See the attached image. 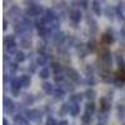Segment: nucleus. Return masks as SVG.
<instances>
[{
    "mask_svg": "<svg viewBox=\"0 0 125 125\" xmlns=\"http://www.w3.org/2000/svg\"><path fill=\"white\" fill-rule=\"evenodd\" d=\"M20 15H21V10H20V8L18 5H13L11 8L9 9V11H8V16L11 20H15V21L21 20L20 19Z\"/></svg>",
    "mask_w": 125,
    "mask_h": 125,
    "instance_id": "9b49d317",
    "label": "nucleus"
},
{
    "mask_svg": "<svg viewBox=\"0 0 125 125\" xmlns=\"http://www.w3.org/2000/svg\"><path fill=\"white\" fill-rule=\"evenodd\" d=\"M10 91H11L13 96H20V89L23 88L21 81H20V78H10Z\"/></svg>",
    "mask_w": 125,
    "mask_h": 125,
    "instance_id": "39448f33",
    "label": "nucleus"
},
{
    "mask_svg": "<svg viewBox=\"0 0 125 125\" xmlns=\"http://www.w3.org/2000/svg\"><path fill=\"white\" fill-rule=\"evenodd\" d=\"M108 119H109L108 113H103V111H99V114H98V120H99V123H100V124H106Z\"/></svg>",
    "mask_w": 125,
    "mask_h": 125,
    "instance_id": "ea45409f",
    "label": "nucleus"
},
{
    "mask_svg": "<svg viewBox=\"0 0 125 125\" xmlns=\"http://www.w3.org/2000/svg\"><path fill=\"white\" fill-rule=\"evenodd\" d=\"M45 125H58V121L55 120V118H53V116H48L46 118V121H45Z\"/></svg>",
    "mask_w": 125,
    "mask_h": 125,
    "instance_id": "de8ad7c7",
    "label": "nucleus"
},
{
    "mask_svg": "<svg viewBox=\"0 0 125 125\" xmlns=\"http://www.w3.org/2000/svg\"><path fill=\"white\" fill-rule=\"evenodd\" d=\"M58 125H69V123H68V120H61L58 123Z\"/></svg>",
    "mask_w": 125,
    "mask_h": 125,
    "instance_id": "603ef678",
    "label": "nucleus"
},
{
    "mask_svg": "<svg viewBox=\"0 0 125 125\" xmlns=\"http://www.w3.org/2000/svg\"><path fill=\"white\" fill-rule=\"evenodd\" d=\"M41 89H43V91L46 94V95H53V93L55 90L54 85L49 81H44L43 84H41Z\"/></svg>",
    "mask_w": 125,
    "mask_h": 125,
    "instance_id": "b1692460",
    "label": "nucleus"
},
{
    "mask_svg": "<svg viewBox=\"0 0 125 125\" xmlns=\"http://www.w3.org/2000/svg\"><path fill=\"white\" fill-rule=\"evenodd\" d=\"M61 86L65 89V91H69V93H70V91H74V89H75L76 85H75L73 81L69 80V81H64V83H62V85H61Z\"/></svg>",
    "mask_w": 125,
    "mask_h": 125,
    "instance_id": "e433bc0d",
    "label": "nucleus"
},
{
    "mask_svg": "<svg viewBox=\"0 0 125 125\" xmlns=\"http://www.w3.org/2000/svg\"><path fill=\"white\" fill-rule=\"evenodd\" d=\"M43 111H40L39 109H26V111L24 113L25 118L29 121H34V123H40L43 119Z\"/></svg>",
    "mask_w": 125,
    "mask_h": 125,
    "instance_id": "7ed1b4c3",
    "label": "nucleus"
},
{
    "mask_svg": "<svg viewBox=\"0 0 125 125\" xmlns=\"http://www.w3.org/2000/svg\"><path fill=\"white\" fill-rule=\"evenodd\" d=\"M19 44H20V46H21L23 49H30L31 44H33V41H31V35H25L23 38H20Z\"/></svg>",
    "mask_w": 125,
    "mask_h": 125,
    "instance_id": "412c9836",
    "label": "nucleus"
},
{
    "mask_svg": "<svg viewBox=\"0 0 125 125\" xmlns=\"http://www.w3.org/2000/svg\"><path fill=\"white\" fill-rule=\"evenodd\" d=\"M13 120H14L15 125H30L29 120L25 118L24 114H16V115H14Z\"/></svg>",
    "mask_w": 125,
    "mask_h": 125,
    "instance_id": "a211bd4d",
    "label": "nucleus"
},
{
    "mask_svg": "<svg viewBox=\"0 0 125 125\" xmlns=\"http://www.w3.org/2000/svg\"><path fill=\"white\" fill-rule=\"evenodd\" d=\"M91 8H93V11L95 15L100 16L101 13H103V9H101V5H100V1H96V0H94L91 3Z\"/></svg>",
    "mask_w": 125,
    "mask_h": 125,
    "instance_id": "c85d7f7f",
    "label": "nucleus"
},
{
    "mask_svg": "<svg viewBox=\"0 0 125 125\" xmlns=\"http://www.w3.org/2000/svg\"><path fill=\"white\" fill-rule=\"evenodd\" d=\"M3 104H4V111H5V114H8V115H13V114L16 111V104L14 103L13 99H10L8 96H4Z\"/></svg>",
    "mask_w": 125,
    "mask_h": 125,
    "instance_id": "0eeeda50",
    "label": "nucleus"
},
{
    "mask_svg": "<svg viewBox=\"0 0 125 125\" xmlns=\"http://www.w3.org/2000/svg\"><path fill=\"white\" fill-rule=\"evenodd\" d=\"M49 60H50L49 54H46V55H38V58L35 59V62H36V65H38V66L46 68V65H48Z\"/></svg>",
    "mask_w": 125,
    "mask_h": 125,
    "instance_id": "aec40b11",
    "label": "nucleus"
},
{
    "mask_svg": "<svg viewBox=\"0 0 125 125\" xmlns=\"http://www.w3.org/2000/svg\"><path fill=\"white\" fill-rule=\"evenodd\" d=\"M25 4L28 5V8L25 9V16L31 18V16H39L41 15L43 16L45 9L43 8V5L36 3V1H25Z\"/></svg>",
    "mask_w": 125,
    "mask_h": 125,
    "instance_id": "f257e3e1",
    "label": "nucleus"
},
{
    "mask_svg": "<svg viewBox=\"0 0 125 125\" xmlns=\"http://www.w3.org/2000/svg\"><path fill=\"white\" fill-rule=\"evenodd\" d=\"M113 84H114V85H115L116 88H119V89H120V88H123V86L125 85V83H124V81H121L120 79H118V78H115V79H114V83H113Z\"/></svg>",
    "mask_w": 125,
    "mask_h": 125,
    "instance_id": "8fccbe9b",
    "label": "nucleus"
},
{
    "mask_svg": "<svg viewBox=\"0 0 125 125\" xmlns=\"http://www.w3.org/2000/svg\"><path fill=\"white\" fill-rule=\"evenodd\" d=\"M84 98V94L81 93H74L69 96V104H80V101Z\"/></svg>",
    "mask_w": 125,
    "mask_h": 125,
    "instance_id": "393cba45",
    "label": "nucleus"
},
{
    "mask_svg": "<svg viewBox=\"0 0 125 125\" xmlns=\"http://www.w3.org/2000/svg\"><path fill=\"white\" fill-rule=\"evenodd\" d=\"M4 45H5V50L6 54L10 55H15L18 53V43L15 40V35H8L4 38Z\"/></svg>",
    "mask_w": 125,
    "mask_h": 125,
    "instance_id": "f03ea898",
    "label": "nucleus"
},
{
    "mask_svg": "<svg viewBox=\"0 0 125 125\" xmlns=\"http://www.w3.org/2000/svg\"><path fill=\"white\" fill-rule=\"evenodd\" d=\"M101 41H103L104 44H106V45H111L114 41H115V36L113 35V31L110 29H108V31H106L105 34H103Z\"/></svg>",
    "mask_w": 125,
    "mask_h": 125,
    "instance_id": "2eb2a0df",
    "label": "nucleus"
},
{
    "mask_svg": "<svg viewBox=\"0 0 125 125\" xmlns=\"http://www.w3.org/2000/svg\"><path fill=\"white\" fill-rule=\"evenodd\" d=\"M80 120H81L83 125H90V123L93 121V115H89V114L84 113V114H83V115H81Z\"/></svg>",
    "mask_w": 125,
    "mask_h": 125,
    "instance_id": "4c0bfd02",
    "label": "nucleus"
},
{
    "mask_svg": "<svg viewBox=\"0 0 125 125\" xmlns=\"http://www.w3.org/2000/svg\"><path fill=\"white\" fill-rule=\"evenodd\" d=\"M116 115H118V119L124 120V118H125V105L119 104L118 108H116Z\"/></svg>",
    "mask_w": 125,
    "mask_h": 125,
    "instance_id": "f704fd0d",
    "label": "nucleus"
},
{
    "mask_svg": "<svg viewBox=\"0 0 125 125\" xmlns=\"http://www.w3.org/2000/svg\"><path fill=\"white\" fill-rule=\"evenodd\" d=\"M76 50H78V54H79L78 56H79L80 59H85V58L88 56V54H89V51H88V49H86V44H83V43L78 44Z\"/></svg>",
    "mask_w": 125,
    "mask_h": 125,
    "instance_id": "4be33fe9",
    "label": "nucleus"
},
{
    "mask_svg": "<svg viewBox=\"0 0 125 125\" xmlns=\"http://www.w3.org/2000/svg\"><path fill=\"white\" fill-rule=\"evenodd\" d=\"M50 76V69L48 68H41L40 71H39V78L43 79L44 81H46V79H49Z\"/></svg>",
    "mask_w": 125,
    "mask_h": 125,
    "instance_id": "473e14b6",
    "label": "nucleus"
},
{
    "mask_svg": "<svg viewBox=\"0 0 125 125\" xmlns=\"http://www.w3.org/2000/svg\"><path fill=\"white\" fill-rule=\"evenodd\" d=\"M6 83H8V74L5 73L4 74V84H6Z\"/></svg>",
    "mask_w": 125,
    "mask_h": 125,
    "instance_id": "5fc2aeb1",
    "label": "nucleus"
},
{
    "mask_svg": "<svg viewBox=\"0 0 125 125\" xmlns=\"http://www.w3.org/2000/svg\"><path fill=\"white\" fill-rule=\"evenodd\" d=\"M50 69H51L54 75H59V74H65L66 68L62 64H60V62H58V61H51L50 62Z\"/></svg>",
    "mask_w": 125,
    "mask_h": 125,
    "instance_id": "f8f14e48",
    "label": "nucleus"
},
{
    "mask_svg": "<svg viewBox=\"0 0 125 125\" xmlns=\"http://www.w3.org/2000/svg\"><path fill=\"white\" fill-rule=\"evenodd\" d=\"M65 94H66L65 89L62 88L61 85H58V86L55 88L54 93H53V96H54L55 100H62V99L65 98Z\"/></svg>",
    "mask_w": 125,
    "mask_h": 125,
    "instance_id": "f3484780",
    "label": "nucleus"
},
{
    "mask_svg": "<svg viewBox=\"0 0 125 125\" xmlns=\"http://www.w3.org/2000/svg\"><path fill=\"white\" fill-rule=\"evenodd\" d=\"M20 81H21V85L23 88H29L31 85V76L29 74H23L21 76H20Z\"/></svg>",
    "mask_w": 125,
    "mask_h": 125,
    "instance_id": "cd10ccee",
    "label": "nucleus"
},
{
    "mask_svg": "<svg viewBox=\"0 0 125 125\" xmlns=\"http://www.w3.org/2000/svg\"><path fill=\"white\" fill-rule=\"evenodd\" d=\"M36 68H38V65H36V62L34 61V62H30V64H29V66H28V70L31 73V74H34V73L36 71Z\"/></svg>",
    "mask_w": 125,
    "mask_h": 125,
    "instance_id": "09e8293b",
    "label": "nucleus"
},
{
    "mask_svg": "<svg viewBox=\"0 0 125 125\" xmlns=\"http://www.w3.org/2000/svg\"><path fill=\"white\" fill-rule=\"evenodd\" d=\"M66 40H68V38H66L65 33L60 30V31H58V33L54 34L53 43H54V45H55L56 48H60V46H64V44L66 43Z\"/></svg>",
    "mask_w": 125,
    "mask_h": 125,
    "instance_id": "1a4fd4ad",
    "label": "nucleus"
},
{
    "mask_svg": "<svg viewBox=\"0 0 125 125\" xmlns=\"http://www.w3.org/2000/svg\"><path fill=\"white\" fill-rule=\"evenodd\" d=\"M76 4H78L79 8L84 9V10H86L88 6H89V1H86V0H80V1H76Z\"/></svg>",
    "mask_w": 125,
    "mask_h": 125,
    "instance_id": "49530a36",
    "label": "nucleus"
},
{
    "mask_svg": "<svg viewBox=\"0 0 125 125\" xmlns=\"http://www.w3.org/2000/svg\"><path fill=\"white\" fill-rule=\"evenodd\" d=\"M3 29L4 30L8 29V21H6V19H4V21H3Z\"/></svg>",
    "mask_w": 125,
    "mask_h": 125,
    "instance_id": "864d4df0",
    "label": "nucleus"
},
{
    "mask_svg": "<svg viewBox=\"0 0 125 125\" xmlns=\"http://www.w3.org/2000/svg\"><path fill=\"white\" fill-rule=\"evenodd\" d=\"M69 114L71 116H78L80 114V105H79V104H70Z\"/></svg>",
    "mask_w": 125,
    "mask_h": 125,
    "instance_id": "2f4dec72",
    "label": "nucleus"
},
{
    "mask_svg": "<svg viewBox=\"0 0 125 125\" xmlns=\"http://www.w3.org/2000/svg\"><path fill=\"white\" fill-rule=\"evenodd\" d=\"M115 78H118V79H120L121 81L125 83V69H119L118 73L115 74Z\"/></svg>",
    "mask_w": 125,
    "mask_h": 125,
    "instance_id": "a18cd8bd",
    "label": "nucleus"
},
{
    "mask_svg": "<svg viewBox=\"0 0 125 125\" xmlns=\"http://www.w3.org/2000/svg\"><path fill=\"white\" fill-rule=\"evenodd\" d=\"M98 125H105V124H100V123H99V124H98Z\"/></svg>",
    "mask_w": 125,
    "mask_h": 125,
    "instance_id": "4d7b16f0",
    "label": "nucleus"
},
{
    "mask_svg": "<svg viewBox=\"0 0 125 125\" xmlns=\"http://www.w3.org/2000/svg\"><path fill=\"white\" fill-rule=\"evenodd\" d=\"M54 81L56 84H62L65 81V74H59V75H54Z\"/></svg>",
    "mask_w": 125,
    "mask_h": 125,
    "instance_id": "c03bdc74",
    "label": "nucleus"
},
{
    "mask_svg": "<svg viewBox=\"0 0 125 125\" xmlns=\"http://www.w3.org/2000/svg\"><path fill=\"white\" fill-rule=\"evenodd\" d=\"M115 58H116V64H118L119 69H125V60H124V56L120 55V54H118V55H115Z\"/></svg>",
    "mask_w": 125,
    "mask_h": 125,
    "instance_id": "a19ab883",
    "label": "nucleus"
},
{
    "mask_svg": "<svg viewBox=\"0 0 125 125\" xmlns=\"http://www.w3.org/2000/svg\"><path fill=\"white\" fill-rule=\"evenodd\" d=\"M100 78L104 83H106V84H110V83H114V79L111 75V71L110 69H101L100 70Z\"/></svg>",
    "mask_w": 125,
    "mask_h": 125,
    "instance_id": "ddd939ff",
    "label": "nucleus"
},
{
    "mask_svg": "<svg viewBox=\"0 0 125 125\" xmlns=\"http://www.w3.org/2000/svg\"><path fill=\"white\" fill-rule=\"evenodd\" d=\"M86 49L89 53H95V50H96V43H95V40L91 39L89 40L88 43H86Z\"/></svg>",
    "mask_w": 125,
    "mask_h": 125,
    "instance_id": "58836bf2",
    "label": "nucleus"
},
{
    "mask_svg": "<svg viewBox=\"0 0 125 125\" xmlns=\"http://www.w3.org/2000/svg\"><path fill=\"white\" fill-rule=\"evenodd\" d=\"M111 109V100H109L106 96L100 99V111L103 113H109Z\"/></svg>",
    "mask_w": 125,
    "mask_h": 125,
    "instance_id": "dca6fc26",
    "label": "nucleus"
},
{
    "mask_svg": "<svg viewBox=\"0 0 125 125\" xmlns=\"http://www.w3.org/2000/svg\"><path fill=\"white\" fill-rule=\"evenodd\" d=\"M8 68H9V73H10V75H11V78L16 74L18 70H19V65H18V62H15V61H10L8 64Z\"/></svg>",
    "mask_w": 125,
    "mask_h": 125,
    "instance_id": "7c9ffc66",
    "label": "nucleus"
},
{
    "mask_svg": "<svg viewBox=\"0 0 125 125\" xmlns=\"http://www.w3.org/2000/svg\"><path fill=\"white\" fill-rule=\"evenodd\" d=\"M100 60L103 64V69H110L113 64V54L110 50H103L100 54Z\"/></svg>",
    "mask_w": 125,
    "mask_h": 125,
    "instance_id": "20e7f679",
    "label": "nucleus"
},
{
    "mask_svg": "<svg viewBox=\"0 0 125 125\" xmlns=\"http://www.w3.org/2000/svg\"><path fill=\"white\" fill-rule=\"evenodd\" d=\"M69 110H70V104L69 103H62L60 105V109H59V115L65 116L66 114H69Z\"/></svg>",
    "mask_w": 125,
    "mask_h": 125,
    "instance_id": "c756f323",
    "label": "nucleus"
},
{
    "mask_svg": "<svg viewBox=\"0 0 125 125\" xmlns=\"http://www.w3.org/2000/svg\"><path fill=\"white\" fill-rule=\"evenodd\" d=\"M35 101H36L35 95H33V94H29V93L23 94V105H25V106H31V105H34Z\"/></svg>",
    "mask_w": 125,
    "mask_h": 125,
    "instance_id": "4468645a",
    "label": "nucleus"
},
{
    "mask_svg": "<svg viewBox=\"0 0 125 125\" xmlns=\"http://www.w3.org/2000/svg\"><path fill=\"white\" fill-rule=\"evenodd\" d=\"M3 125H9V123H8V120H6L5 118L3 119Z\"/></svg>",
    "mask_w": 125,
    "mask_h": 125,
    "instance_id": "6e6d98bb",
    "label": "nucleus"
},
{
    "mask_svg": "<svg viewBox=\"0 0 125 125\" xmlns=\"http://www.w3.org/2000/svg\"><path fill=\"white\" fill-rule=\"evenodd\" d=\"M84 83H85V85H88V86H94L96 84V80H95V78L94 76H88V78H85V80H84Z\"/></svg>",
    "mask_w": 125,
    "mask_h": 125,
    "instance_id": "79ce46f5",
    "label": "nucleus"
},
{
    "mask_svg": "<svg viewBox=\"0 0 125 125\" xmlns=\"http://www.w3.org/2000/svg\"><path fill=\"white\" fill-rule=\"evenodd\" d=\"M104 14H105V16L109 19V20H113L115 19V16H116V9L114 8V6H110V5H108V6H105V9H104Z\"/></svg>",
    "mask_w": 125,
    "mask_h": 125,
    "instance_id": "6ab92c4d",
    "label": "nucleus"
},
{
    "mask_svg": "<svg viewBox=\"0 0 125 125\" xmlns=\"http://www.w3.org/2000/svg\"><path fill=\"white\" fill-rule=\"evenodd\" d=\"M48 44L45 40L41 39L39 43H38V55H46V50H48Z\"/></svg>",
    "mask_w": 125,
    "mask_h": 125,
    "instance_id": "5701e85b",
    "label": "nucleus"
},
{
    "mask_svg": "<svg viewBox=\"0 0 125 125\" xmlns=\"http://www.w3.org/2000/svg\"><path fill=\"white\" fill-rule=\"evenodd\" d=\"M84 73H85L86 78H88V76H94V73H95V68H94V65H91V64H86L85 68H84Z\"/></svg>",
    "mask_w": 125,
    "mask_h": 125,
    "instance_id": "c9c22d12",
    "label": "nucleus"
},
{
    "mask_svg": "<svg viewBox=\"0 0 125 125\" xmlns=\"http://www.w3.org/2000/svg\"><path fill=\"white\" fill-rule=\"evenodd\" d=\"M68 48H71V46H78V40H76V38L75 36H70V38H68Z\"/></svg>",
    "mask_w": 125,
    "mask_h": 125,
    "instance_id": "37998d69",
    "label": "nucleus"
},
{
    "mask_svg": "<svg viewBox=\"0 0 125 125\" xmlns=\"http://www.w3.org/2000/svg\"><path fill=\"white\" fill-rule=\"evenodd\" d=\"M84 98L88 99V101H94V99L96 98V91L94 90L93 88H88L84 91Z\"/></svg>",
    "mask_w": 125,
    "mask_h": 125,
    "instance_id": "bb28decb",
    "label": "nucleus"
},
{
    "mask_svg": "<svg viewBox=\"0 0 125 125\" xmlns=\"http://www.w3.org/2000/svg\"><path fill=\"white\" fill-rule=\"evenodd\" d=\"M56 18H58V14L54 11L53 9H45L43 16H41V19H43L48 25H50L54 20H56Z\"/></svg>",
    "mask_w": 125,
    "mask_h": 125,
    "instance_id": "9d476101",
    "label": "nucleus"
},
{
    "mask_svg": "<svg viewBox=\"0 0 125 125\" xmlns=\"http://www.w3.org/2000/svg\"><path fill=\"white\" fill-rule=\"evenodd\" d=\"M69 18H70V21H71L73 26L76 28V25L83 20V13L80 11L79 9H73V10H70V13H69Z\"/></svg>",
    "mask_w": 125,
    "mask_h": 125,
    "instance_id": "6e6552de",
    "label": "nucleus"
},
{
    "mask_svg": "<svg viewBox=\"0 0 125 125\" xmlns=\"http://www.w3.org/2000/svg\"><path fill=\"white\" fill-rule=\"evenodd\" d=\"M65 75L69 78L70 81L74 83V84H81V83H84V80L80 78V74L74 68H66L65 69Z\"/></svg>",
    "mask_w": 125,
    "mask_h": 125,
    "instance_id": "423d86ee",
    "label": "nucleus"
},
{
    "mask_svg": "<svg viewBox=\"0 0 125 125\" xmlns=\"http://www.w3.org/2000/svg\"><path fill=\"white\" fill-rule=\"evenodd\" d=\"M120 38H121L123 40H125V25L120 29Z\"/></svg>",
    "mask_w": 125,
    "mask_h": 125,
    "instance_id": "3c124183",
    "label": "nucleus"
},
{
    "mask_svg": "<svg viewBox=\"0 0 125 125\" xmlns=\"http://www.w3.org/2000/svg\"><path fill=\"white\" fill-rule=\"evenodd\" d=\"M14 59H15V62L20 64V62L25 61V59H26V55H25V53H24V51H21V50H18V53L14 55Z\"/></svg>",
    "mask_w": 125,
    "mask_h": 125,
    "instance_id": "72a5a7b5",
    "label": "nucleus"
},
{
    "mask_svg": "<svg viewBox=\"0 0 125 125\" xmlns=\"http://www.w3.org/2000/svg\"><path fill=\"white\" fill-rule=\"evenodd\" d=\"M84 109H85L86 114L93 115V114H95V111H96V105H95V103H94V101H88L84 105Z\"/></svg>",
    "mask_w": 125,
    "mask_h": 125,
    "instance_id": "a878e982",
    "label": "nucleus"
}]
</instances>
